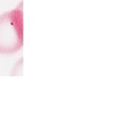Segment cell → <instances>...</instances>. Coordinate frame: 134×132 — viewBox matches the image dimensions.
I'll list each match as a JSON object with an SVG mask.
<instances>
[{
	"instance_id": "6da1fadb",
	"label": "cell",
	"mask_w": 134,
	"mask_h": 132,
	"mask_svg": "<svg viewBox=\"0 0 134 132\" xmlns=\"http://www.w3.org/2000/svg\"><path fill=\"white\" fill-rule=\"evenodd\" d=\"M23 3L0 15V54L10 55L23 47Z\"/></svg>"
}]
</instances>
